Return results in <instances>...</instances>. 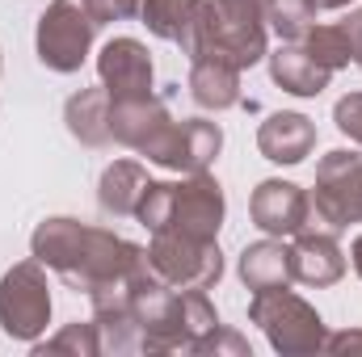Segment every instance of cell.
I'll list each match as a JSON object with an SVG mask.
<instances>
[{
    "instance_id": "cell-1",
    "label": "cell",
    "mask_w": 362,
    "mask_h": 357,
    "mask_svg": "<svg viewBox=\"0 0 362 357\" xmlns=\"http://www.w3.org/2000/svg\"><path fill=\"white\" fill-rule=\"evenodd\" d=\"M30 253L85 294L101 282L135 277L148 269V248L114 236L110 227H89L81 219H68V214L42 219L30 236Z\"/></svg>"
},
{
    "instance_id": "cell-2",
    "label": "cell",
    "mask_w": 362,
    "mask_h": 357,
    "mask_svg": "<svg viewBox=\"0 0 362 357\" xmlns=\"http://www.w3.org/2000/svg\"><path fill=\"white\" fill-rule=\"evenodd\" d=\"M228 202L211 173H185V181H148L135 219L148 231H173L189 240H219Z\"/></svg>"
},
{
    "instance_id": "cell-3",
    "label": "cell",
    "mask_w": 362,
    "mask_h": 357,
    "mask_svg": "<svg viewBox=\"0 0 362 357\" xmlns=\"http://www.w3.org/2000/svg\"><path fill=\"white\" fill-rule=\"evenodd\" d=\"M266 0H202L198 25H194V42H189V59L206 55L232 68H253L262 63L266 51V17H262Z\"/></svg>"
},
{
    "instance_id": "cell-4",
    "label": "cell",
    "mask_w": 362,
    "mask_h": 357,
    "mask_svg": "<svg viewBox=\"0 0 362 357\" xmlns=\"http://www.w3.org/2000/svg\"><path fill=\"white\" fill-rule=\"evenodd\" d=\"M249 320L266 332V341L274 345V353L282 357H308V353H325L329 328L320 320V311L299 298L295 290L278 286V290H257L249 303Z\"/></svg>"
},
{
    "instance_id": "cell-5",
    "label": "cell",
    "mask_w": 362,
    "mask_h": 357,
    "mask_svg": "<svg viewBox=\"0 0 362 357\" xmlns=\"http://www.w3.org/2000/svg\"><path fill=\"white\" fill-rule=\"evenodd\" d=\"M97 30L101 25L93 21L85 0H51L47 13L38 17V34H34L38 63L59 72V76L81 72V63L89 59V51H93Z\"/></svg>"
},
{
    "instance_id": "cell-6",
    "label": "cell",
    "mask_w": 362,
    "mask_h": 357,
    "mask_svg": "<svg viewBox=\"0 0 362 357\" xmlns=\"http://www.w3.org/2000/svg\"><path fill=\"white\" fill-rule=\"evenodd\" d=\"M47 324H51V286L42 261L38 257L17 261L0 277V332L8 341L34 345L47 332Z\"/></svg>"
},
{
    "instance_id": "cell-7",
    "label": "cell",
    "mask_w": 362,
    "mask_h": 357,
    "mask_svg": "<svg viewBox=\"0 0 362 357\" xmlns=\"http://www.w3.org/2000/svg\"><path fill=\"white\" fill-rule=\"evenodd\" d=\"M148 269L173 290H211L223 277V253H219V240H189V236H173V231H152Z\"/></svg>"
},
{
    "instance_id": "cell-8",
    "label": "cell",
    "mask_w": 362,
    "mask_h": 357,
    "mask_svg": "<svg viewBox=\"0 0 362 357\" xmlns=\"http://www.w3.org/2000/svg\"><path fill=\"white\" fill-rule=\"evenodd\" d=\"M312 210L325 227L341 231L350 223H362V156L358 152H329L316 164V189H312Z\"/></svg>"
},
{
    "instance_id": "cell-9",
    "label": "cell",
    "mask_w": 362,
    "mask_h": 357,
    "mask_svg": "<svg viewBox=\"0 0 362 357\" xmlns=\"http://www.w3.org/2000/svg\"><path fill=\"white\" fill-rule=\"evenodd\" d=\"M173 126V114L169 105L152 92V97H135V101H110V135L114 143L139 152V156H156V147L165 143Z\"/></svg>"
},
{
    "instance_id": "cell-10",
    "label": "cell",
    "mask_w": 362,
    "mask_h": 357,
    "mask_svg": "<svg viewBox=\"0 0 362 357\" xmlns=\"http://www.w3.org/2000/svg\"><path fill=\"white\" fill-rule=\"evenodd\" d=\"M219 147H223L219 122H206V118H181L177 122V118H173L165 143H160L156 156H152V164H160V169H169V173H206V169L215 164Z\"/></svg>"
},
{
    "instance_id": "cell-11",
    "label": "cell",
    "mask_w": 362,
    "mask_h": 357,
    "mask_svg": "<svg viewBox=\"0 0 362 357\" xmlns=\"http://www.w3.org/2000/svg\"><path fill=\"white\" fill-rule=\"evenodd\" d=\"M97 76L110 101L152 97V55L139 38H110L97 55Z\"/></svg>"
},
{
    "instance_id": "cell-12",
    "label": "cell",
    "mask_w": 362,
    "mask_h": 357,
    "mask_svg": "<svg viewBox=\"0 0 362 357\" xmlns=\"http://www.w3.org/2000/svg\"><path fill=\"white\" fill-rule=\"evenodd\" d=\"M249 214H253V223H257L266 236H278V240H282V236H295V231L308 227V219H312V198H308L295 181L270 177L253 189Z\"/></svg>"
},
{
    "instance_id": "cell-13",
    "label": "cell",
    "mask_w": 362,
    "mask_h": 357,
    "mask_svg": "<svg viewBox=\"0 0 362 357\" xmlns=\"http://www.w3.org/2000/svg\"><path fill=\"white\" fill-rule=\"evenodd\" d=\"M291 277L303 282V286H337L346 277V253L329 231H295V244H291Z\"/></svg>"
},
{
    "instance_id": "cell-14",
    "label": "cell",
    "mask_w": 362,
    "mask_h": 357,
    "mask_svg": "<svg viewBox=\"0 0 362 357\" xmlns=\"http://www.w3.org/2000/svg\"><path fill=\"white\" fill-rule=\"evenodd\" d=\"M316 147V122L295 109H278L257 131V152L270 164H303Z\"/></svg>"
},
{
    "instance_id": "cell-15",
    "label": "cell",
    "mask_w": 362,
    "mask_h": 357,
    "mask_svg": "<svg viewBox=\"0 0 362 357\" xmlns=\"http://www.w3.org/2000/svg\"><path fill=\"white\" fill-rule=\"evenodd\" d=\"M266 59H270V80L282 92H291V97H320V92L329 89V80H333V72L320 68L308 55L303 42H282Z\"/></svg>"
},
{
    "instance_id": "cell-16",
    "label": "cell",
    "mask_w": 362,
    "mask_h": 357,
    "mask_svg": "<svg viewBox=\"0 0 362 357\" xmlns=\"http://www.w3.org/2000/svg\"><path fill=\"white\" fill-rule=\"evenodd\" d=\"M144 189H148V169L139 160H114L97 181V206L110 219H135Z\"/></svg>"
},
{
    "instance_id": "cell-17",
    "label": "cell",
    "mask_w": 362,
    "mask_h": 357,
    "mask_svg": "<svg viewBox=\"0 0 362 357\" xmlns=\"http://www.w3.org/2000/svg\"><path fill=\"white\" fill-rule=\"evenodd\" d=\"M64 122H68V135L85 147H110L114 135H110V92L101 89H81L68 97L64 105Z\"/></svg>"
},
{
    "instance_id": "cell-18",
    "label": "cell",
    "mask_w": 362,
    "mask_h": 357,
    "mask_svg": "<svg viewBox=\"0 0 362 357\" xmlns=\"http://www.w3.org/2000/svg\"><path fill=\"white\" fill-rule=\"evenodd\" d=\"M240 282L257 294V290H278V286H291L295 277H291V248L270 236V240H257V244H245V253H240Z\"/></svg>"
},
{
    "instance_id": "cell-19",
    "label": "cell",
    "mask_w": 362,
    "mask_h": 357,
    "mask_svg": "<svg viewBox=\"0 0 362 357\" xmlns=\"http://www.w3.org/2000/svg\"><path fill=\"white\" fill-rule=\"evenodd\" d=\"M189 97L202 109H215V114L240 105V68L206 59V55L189 59Z\"/></svg>"
},
{
    "instance_id": "cell-20",
    "label": "cell",
    "mask_w": 362,
    "mask_h": 357,
    "mask_svg": "<svg viewBox=\"0 0 362 357\" xmlns=\"http://www.w3.org/2000/svg\"><path fill=\"white\" fill-rule=\"evenodd\" d=\"M198 13H202V0H144L139 21L148 25V34H156L165 42H177L181 51H189Z\"/></svg>"
},
{
    "instance_id": "cell-21",
    "label": "cell",
    "mask_w": 362,
    "mask_h": 357,
    "mask_svg": "<svg viewBox=\"0 0 362 357\" xmlns=\"http://www.w3.org/2000/svg\"><path fill=\"white\" fill-rule=\"evenodd\" d=\"M262 17L282 42H299L316 25V4L312 0H266Z\"/></svg>"
},
{
    "instance_id": "cell-22",
    "label": "cell",
    "mask_w": 362,
    "mask_h": 357,
    "mask_svg": "<svg viewBox=\"0 0 362 357\" xmlns=\"http://www.w3.org/2000/svg\"><path fill=\"white\" fill-rule=\"evenodd\" d=\"M299 42H303V47H308V55H312L320 68H329V72H337V68L354 63L350 38H346V30H341V25H312Z\"/></svg>"
},
{
    "instance_id": "cell-23",
    "label": "cell",
    "mask_w": 362,
    "mask_h": 357,
    "mask_svg": "<svg viewBox=\"0 0 362 357\" xmlns=\"http://www.w3.org/2000/svg\"><path fill=\"white\" fill-rule=\"evenodd\" d=\"M97 357L101 353V332L97 324H68L51 341H34V357Z\"/></svg>"
},
{
    "instance_id": "cell-24",
    "label": "cell",
    "mask_w": 362,
    "mask_h": 357,
    "mask_svg": "<svg viewBox=\"0 0 362 357\" xmlns=\"http://www.w3.org/2000/svg\"><path fill=\"white\" fill-rule=\"evenodd\" d=\"M189 353H232V357H253V349H249V341L240 337V332H232V328H211L206 337H198L194 345H189Z\"/></svg>"
},
{
    "instance_id": "cell-25",
    "label": "cell",
    "mask_w": 362,
    "mask_h": 357,
    "mask_svg": "<svg viewBox=\"0 0 362 357\" xmlns=\"http://www.w3.org/2000/svg\"><path fill=\"white\" fill-rule=\"evenodd\" d=\"M333 122H337V131H341L350 143L362 147V92H346V97L333 105Z\"/></svg>"
},
{
    "instance_id": "cell-26",
    "label": "cell",
    "mask_w": 362,
    "mask_h": 357,
    "mask_svg": "<svg viewBox=\"0 0 362 357\" xmlns=\"http://www.w3.org/2000/svg\"><path fill=\"white\" fill-rule=\"evenodd\" d=\"M93 13V21L97 25H110V21H127V17H135L139 8H144V0H85Z\"/></svg>"
},
{
    "instance_id": "cell-27",
    "label": "cell",
    "mask_w": 362,
    "mask_h": 357,
    "mask_svg": "<svg viewBox=\"0 0 362 357\" xmlns=\"http://www.w3.org/2000/svg\"><path fill=\"white\" fill-rule=\"evenodd\" d=\"M341 30H346V38H350V51H354V63L362 68V8H354L346 21H341Z\"/></svg>"
},
{
    "instance_id": "cell-28",
    "label": "cell",
    "mask_w": 362,
    "mask_h": 357,
    "mask_svg": "<svg viewBox=\"0 0 362 357\" xmlns=\"http://www.w3.org/2000/svg\"><path fill=\"white\" fill-rule=\"evenodd\" d=\"M325 353H362V332H337V337H329Z\"/></svg>"
},
{
    "instance_id": "cell-29",
    "label": "cell",
    "mask_w": 362,
    "mask_h": 357,
    "mask_svg": "<svg viewBox=\"0 0 362 357\" xmlns=\"http://www.w3.org/2000/svg\"><path fill=\"white\" fill-rule=\"evenodd\" d=\"M350 265H354V273L362 277V236L354 240V248H350Z\"/></svg>"
},
{
    "instance_id": "cell-30",
    "label": "cell",
    "mask_w": 362,
    "mask_h": 357,
    "mask_svg": "<svg viewBox=\"0 0 362 357\" xmlns=\"http://www.w3.org/2000/svg\"><path fill=\"white\" fill-rule=\"evenodd\" d=\"M312 4H316V8H346L350 0H312Z\"/></svg>"
}]
</instances>
